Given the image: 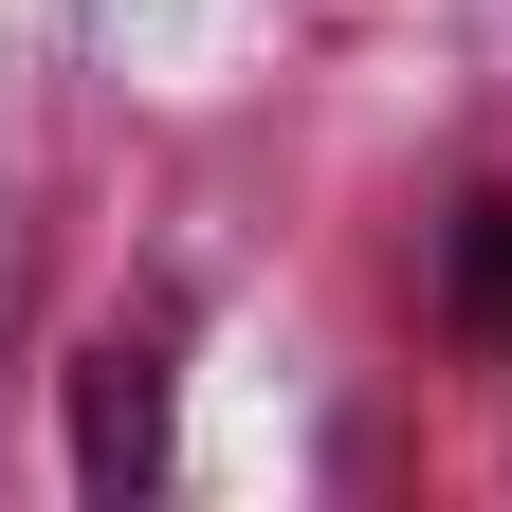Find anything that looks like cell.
<instances>
[{
    "instance_id": "obj_1",
    "label": "cell",
    "mask_w": 512,
    "mask_h": 512,
    "mask_svg": "<svg viewBox=\"0 0 512 512\" xmlns=\"http://www.w3.org/2000/svg\"><path fill=\"white\" fill-rule=\"evenodd\" d=\"M74 476L92 494H147L165 476V330H110L74 366Z\"/></svg>"
},
{
    "instance_id": "obj_2",
    "label": "cell",
    "mask_w": 512,
    "mask_h": 512,
    "mask_svg": "<svg viewBox=\"0 0 512 512\" xmlns=\"http://www.w3.org/2000/svg\"><path fill=\"white\" fill-rule=\"evenodd\" d=\"M439 293H458V330L512 348V202H458V256H439Z\"/></svg>"
}]
</instances>
